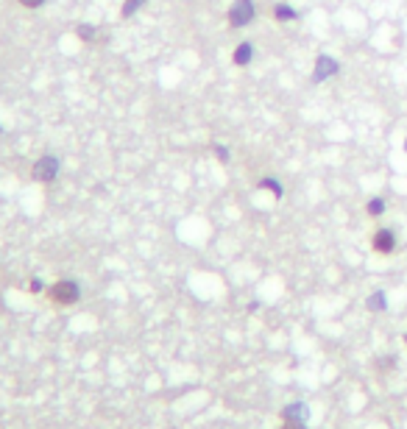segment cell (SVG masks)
Returning a JSON list of instances; mask_svg holds the SVG:
<instances>
[{
    "label": "cell",
    "mask_w": 407,
    "mask_h": 429,
    "mask_svg": "<svg viewBox=\"0 0 407 429\" xmlns=\"http://www.w3.org/2000/svg\"><path fill=\"white\" fill-rule=\"evenodd\" d=\"M268 17H271L276 25H287V22H296L301 14H299V8H296L293 3H287V0H276V3H271Z\"/></svg>",
    "instance_id": "obj_5"
},
{
    "label": "cell",
    "mask_w": 407,
    "mask_h": 429,
    "mask_svg": "<svg viewBox=\"0 0 407 429\" xmlns=\"http://www.w3.org/2000/svg\"><path fill=\"white\" fill-rule=\"evenodd\" d=\"M59 168H62L59 159L48 154V157H42V159L34 165V179H36V182H53L56 173H59Z\"/></svg>",
    "instance_id": "obj_7"
},
{
    "label": "cell",
    "mask_w": 407,
    "mask_h": 429,
    "mask_svg": "<svg viewBox=\"0 0 407 429\" xmlns=\"http://www.w3.org/2000/svg\"><path fill=\"white\" fill-rule=\"evenodd\" d=\"M363 212H366L369 220L385 217V214H388V198H385V196H371V198L363 204Z\"/></svg>",
    "instance_id": "obj_8"
},
{
    "label": "cell",
    "mask_w": 407,
    "mask_h": 429,
    "mask_svg": "<svg viewBox=\"0 0 407 429\" xmlns=\"http://www.w3.org/2000/svg\"><path fill=\"white\" fill-rule=\"evenodd\" d=\"M402 145H405V154H407V134H405V143H402Z\"/></svg>",
    "instance_id": "obj_16"
},
{
    "label": "cell",
    "mask_w": 407,
    "mask_h": 429,
    "mask_svg": "<svg viewBox=\"0 0 407 429\" xmlns=\"http://www.w3.org/2000/svg\"><path fill=\"white\" fill-rule=\"evenodd\" d=\"M48 296H50L53 304L70 307V304H76V301L81 298V287H78V282H73V279H62V282H56V284L50 287Z\"/></svg>",
    "instance_id": "obj_3"
},
{
    "label": "cell",
    "mask_w": 407,
    "mask_h": 429,
    "mask_svg": "<svg viewBox=\"0 0 407 429\" xmlns=\"http://www.w3.org/2000/svg\"><path fill=\"white\" fill-rule=\"evenodd\" d=\"M145 3H148V0H126V3H123V17H131V14L140 11Z\"/></svg>",
    "instance_id": "obj_11"
},
{
    "label": "cell",
    "mask_w": 407,
    "mask_h": 429,
    "mask_svg": "<svg viewBox=\"0 0 407 429\" xmlns=\"http://www.w3.org/2000/svg\"><path fill=\"white\" fill-rule=\"evenodd\" d=\"M338 73H341V61H338L335 56H329V53H321V56H315L310 81H313V84H324V81L335 78Z\"/></svg>",
    "instance_id": "obj_4"
},
{
    "label": "cell",
    "mask_w": 407,
    "mask_h": 429,
    "mask_svg": "<svg viewBox=\"0 0 407 429\" xmlns=\"http://www.w3.org/2000/svg\"><path fill=\"white\" fill-rule=\"evenodd\" d=\"M257 59V48H254V42L251 39H240L234 48H231V64L234 67H248L251 61Z\"/></svg>",
    "instance_id": "obj_6"
},
{
    "label": "cell",
    "mask_w": 407,
    "mask_h": 429,
    "mask_svg": "<svg viewBox=\"0 0 407 429\" xmlns=\"http://www.w3.org/2000/svg\"><path fill=\"white\" fill-rule=\"evenodd\" d=\"M20 3H22L25 8H39V6L45 3V0H20Z\"/></svg>",
    "instance_id": "obj_14"
},
{
    "label": "cell",
    "mask_w": 407,
    "mask_h": 429,
    "mask_svg": "<svg viewBox=\"0 0 407 429\" xmlns=\"http://www.w3.org/2000/svg\"><path fill=\"white\" fill-rule=\"evenodd\" d=\"M369 245H371V251L377 256H394L397 248H399V234L391 226H377L371 231V237H369Z\"/></svg>",
    "instance_id": "obj_2"
},
{
    "label": "cell",
    "mask_w": 407,
    "mask_h": 429,
    "mask_svg": "<svg viewBox=\"0 0 407 429\" xmlns=\"http://www.w3.org/2000/svg\"><path fill=\"white\" fill-rule=\"evenodd\" d=\"M215 157H217V159H220L223 165H226V162L231 159V154H229V148H226V145H215Z\"/></svg>",
    "instance_id": "obj_13"
},
{
    "label": "cell",
    "mask_w": 407,
    "mask_h": 429,
    "mask_svg": "<svg viewBox=\"0 0 407 429\" xmlns=\"http://www.w3.org/2000/svg\"><path fill=\"white\" fill-rule=\"evenodd\" d=\"M366 307H369L371 312H385V310H388V296H385V290L371 293L369 301H366Z\"/></svg>",
    "instance_id": "obj_10"
},
{
    "label": "cell",
    "mask_w": 407,
    "mask_h": 429,
    "mask_svg": "<svg viewBox=\"0 0 407 429\" xmlns=\"http://www.w3.org/2000/svg\"><path fill=\"white\" fill-rule=\"evenodd\" d=\"M402 343H405V346H407V332H405V335H402Z\"/></svg>",
    "instance_id": "obj_15"
},
{
    "label": "cell",
    "mask_w": 407,
    "mask_h": 429,
    "mask_svg": "<svg viewBox=\"0 0 407 429\" xmlns=\"http://www.w3.org/2000/svg\"><path fill=\"white\" fill-rule=\"evenodd\" d=\"M257 190H265V193H271L273 198H282V196H285L282 182H279V179H273V176H262V179L257 182Z\"/></svg>",
    "instance_id": "obj_9"
},
{
    "label": "cell",
    "mask_w": 407,
    "mask_h": 429,
    "mask_svg": "<svg viewBox=\"0 0 407 429\" xmlns=\"http://www.w3.org/2000/svg\"><path fill=\"white\" fill-rule=\"evenodd\" d=\"M257 0H234L229 8H226V25L231 31H243L248 28L254 20H257Z\"/></svg>",
    "instance_id": "obj_1"
},
{
    "label": "cell",
    "mask_w": 407,
    "mask_h": 429,
    "mask_svg": "<svg viewBox=\"0 0 407 429\" xmlns=\"http://www.w3.org/2000/svg\"><path fill=\"white\" fill-rule=\"evenodd\" d=\"M78 36L87 39V42H92L95 39V28L92 25H78Z\"/></svg>",
    "instance_id": "obj_12"
}]
</instances>
